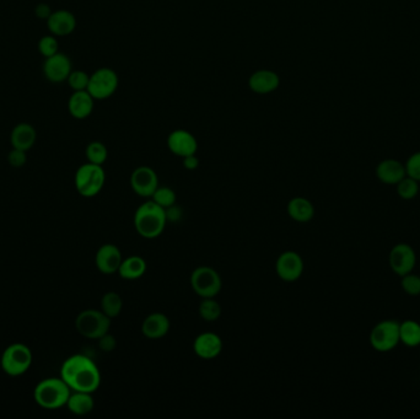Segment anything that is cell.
I'll use <instances>...</instances> for the list:
<instances>
[{"instance_id": "obj_31", "label": "cell", "mask_w": 420, "mask_h": 419, "mask_svg": "<svg viewBox=\"0 0 420 419\" xmlns=\"http://www.w3.org/2000/svg\"><path fill=\"white\" fill-rule=\"evenodd\" d=\"M176 193L175 191L171 190L169 187H158L156 191L151 195V201L155 202L156 204H159L160 207L164 209L174 207L176 203Z\"/></svg>"}, {"instance_id": "obj_24", "label": "cell", "mask_w": 420, "mask_h": 419, "mask_svg": "<svg viewBox=\"0 0 420 419\" xmlns=\"http://www.w3.org/2000/svg\"><path fill=\"white\" fill-rule=\"evenodd\" d=\"M67 406L72 413L76 414V416H85V414L90 413L91 411L94 409L95 402H94L90 392L74 391V394H70Z\"/></svg>"}, {"instance_id": "obj_13", "label": "cell", "mask_w": 420, "mask_h": 419, "mask_svg": "<svg viewBox=\"0 0 420 419\" xmlns=\"http://www.w3.org/2000/svg\"><path fill=\"white\" fill-rule=\"evenodd\" d=\"M167 147L172 154L183 159L197 153L198 142L192 133L185 129H176L169 136Z\"/></svg>"}, {"instance_id": "obj_1", "label": "cell", "mask_w": 420, "mask_h": 419, "mask_svg": "<svg viewBox=\"0 0 420 419\" xmlns=\"http://www.w3.org/2000/svg\"><path fill=\"white\" fill-rule=\"evenodd\" d=\"M62 378L73 391L95 392L101 384V374L90 358L81 354L70 356L62 365Z\"/></svg>"}, {"instance_id": "obj_25", "label": "cell", "mask_w": 420, "mask_h": 419, "mask_svg": "<svg viewBox=\"0 0 420 419\" xmlns=\"http://www.w3.org/2000/svg\"><path fill=\"white\" fill-rule=\"evenodd\" d=\"M145 272H147L145 259L139 257V256H132V257H128V259L122 261L120 270H118V275L123 279L133 281V279H138V278L144 276Z\"/></svg>"}, {"instance_id": "obj_22", "label": "cell", "mask_w": 420, "mask_h": 419, "mask_svg": "<svg viewBox=\"0 0 420 419\" xmlns=\"http://www.w3.org/2000/svg\"><path fill=\"white\" fill-rule=\"evenodd\" d=\"M286 211L290 218L297 223H308L315 217V207L313 203L304 197L293 198L288 203Z\"/></svg>"}, {"instance_id": "obj_19", "label": "cell", "mask_w": 420, "mask_h": 419, "mask_svg": "<svg viewBox=\"0 0 420 419\" xmlns=\"http://www.w3.org/2000/svg\"><path fill=\"white\" fill-rule=\"evenodd\" d=\"M94 101L95 98L91 96L87 90L74 92L69 98L68 109L70 115L76 120H85L94 111Z\"/></svg>"}, {"instance_id": "obj_5", "label": "cell", "mask_w": 420, "mask_h": 419, "mask_svg": "<svg viewBox=\"0 0 420 419\" xmlns=\"http://www.w3.org/2000/svg\"><path fill=\"white\" fill-rule=\"evenodd\" d=\"M75 327L86 339H98L109 331L111 319L103 311L85 310L76 317Z\"/></svg>"}, {"instance_id": "obj_29", "label": "cell", "mask_w": 420, "mask_h": 419, "mask_svg": "<svg viewBox=\"0 0 420 419\" xmlns=\"http://www.w3.org/2000/svg\"><path fill=\"white\" fill-rule=\"evenodd\" d=\"M108 151L105 144L101 142H91L86 147V158L91 164L95 165H101L105 164V161L107 160Z\"/></svg>"}, {"instance_id": "obj_20", "label": "cell", "mask_w": 420, "mask_h": 419, "mask_svg": "<svg viewBox=\"0 0 420 419\" xmlns=\"http://www.w3.org/2000/svg\"><path fill=\"white\" fill-rule=\"evenodd\" d=\"M170 330V320L161 312H154L149 315L142 325V332L147 339H162Z\"/></svg>"}, {"instance_id": "obj_18", "label": "cell", "mask_w": 420, "mask_h": 419, "mask_svg": "<svg viewBox=\"0 0 420 419\" xmlns=\"http://www.w3.org/2000/svg\"><path fill=\"white\" fill-rule=\"evenodd\" d=\"M47 26L54 36H68L76 28V19L68 10H57L47 19Z\"/></svg>"}, {"instance_id": "obj_30", "label": "cell", "mask_w": 420, "mask_h": 419, "mask_svg": "<svg viewBox=\"0 0 420 419\" xmlns=\"http://www.w3.org/2000/svg\"><path fill=\"white\" fill-rule=\"evenodd\" d=\"M397 193L406 201L413 200L419 193V182L415 181L414 178L406 176L397 184Z\"/></svg>"}, {"instance_id": "obj_21", "label": "cell", "mask_w": 420, "mask_h": 419, "mask_svg": "<svg viewBox=\"0 0 420 419\" xmlns=\"http://www.w3.org/2000/svg\"><path fill=\"white\" fill-rule=\"evenodd\" d=\"M376 176L382 184H397L407 176V173L403 164L393 159H388L379 164L376 169Z\"/></svg>"}, {"instance_id": "obj_15", "label": "cell", "mask_w": 420, "mask_h": 419, "mask_svg": "<svg viewBox=\"0 0 420 419\" xmlns=\"http://www.w3.org/2000/svg\"><path fill=\"white\" fill-rule=\"evenodd\" d=\"M45 78L52 83H63L68 79L72 73V62L63 53H56L54 56L45 59L43 64Z\"/></svg>"}, {"instance_id": "obj_27", "label": "cell", "mask_w": 420, "mask_h": 419, "mask_svg": "<svg viewBox=\"0 0 420 419\" xmlns=\"http://www.w3.org/2000/svg\"><path fill=\"white\" fill-rule=\"evenodd\" d=\"M123 308V300L120 294L108 292L101 299V311L109 319H114L120 315Z\"/></svg>"}, {"instance_id": "obj_36", "label": "cell", "mask_w": 420, "mask_h": 419, "mask_svg": "<svg viewBox=\"0 0 420 419\" xmlns=\"http://www.w3.org/2000/svg\"><path fill=\"white\" fill-rule=\"evenodd\" d=\"M28 160V156H26V151L25 150L14 149L9 153L8 155V161L12 167H21L26 164Z\"/></svg>"}, {"instance_id": "obj_37", "label": "cell", "mask_w": 420, "mask_h": 419, "mask_svg": "<svg viewBox=\"0 0 420 419\" xmlns=\"http://www.w3.org/2000/svg\"><path fill=\"white\" fill-rule=\"evenodd\" d=\"M98 345L103 352H112L116 348V339L106 333L101 339H98Z\"/></svg>"}, {"instance_id": "obj_34", "label": "cell", "mask_w": 420, "mask_h": 419, "mask_svg": "<svg viewBox=\"0 0 420 419\" xmlns=\"http://www.w3.org/2000/svg\"><path fill=\"white\" fill-rule=\"evenodd\" d=\"M58 48H59V45L54 36H45L39 42V50H40L41 54L45 56V58L54 56L56 53H58Z\"/></svg>"}, {"instance_id": "obj_33", "label": "cell", "mask_w": 420, "mask_h": 419, "mask_svg": "<svg viewBox=\"0 0 420 419\" xmlns=\"http://www.w3.org/2000/svg\"><path fill=\"white\" fill-rule=\"evenodd\" d=\"M401 286L408 295H412V297L420 295V277L413 275L412 272L402 277Z\"/></svg>"}, {"instance_id": "obj_10", "label": "cell", "mask_w": 420, "mask_h": 419, "mask_svg": "<svg viewBox=\"0 0 420 419\" xmlns=\"http://www.w3.org/2000/svg\"><path fill=\"white\" fill-rule=\"evenodd\" d=\"M388 264L397 276L403 277L413 272L417 264L414 248L404 242L397 244L390 253Z\"/></svg>"}, {"instance_id": "obj_9", "label": "cell", "mask_w": 420, "mask_h": 419, "mask_svg": "<svg viewBox=\"0 0 420 419\" xmlns=\"http://www.w3.org/2000/svg\"><path fill=\"white\" fill-rule=\"evenodd\" d=\"M118 75L111 68H100L90 75L87 92L95 100L111 98L118 89Z\"/></svg>"}, {"instance_id": "obj_11", "label": "cell", "mask_w": 420, "mask_h": 419, "mask_svg": "<svg viewBox=\"0 0 420 419\" xmlns=\"http://www.w3.org/2000/svg\"><path fill=\"white\" fill-rule=\"evenodd\" d=\"M132 190L139 197L151 198L159 187V178L151 167L140 166L136 169L131 176Z\"/></svg>"}, {"instance_id": "obj_28", "label": "cell", "mask_w": 420, "mask_h": 419, "mask_svg": "<svg viewBox=\"0 0 420 419\" xmlns=\"http://www.w3.org/2000/svg\"><path fill=\"white\" fill-rule=\"evenodd\" d=\"M199 315L204 321H216L222 316V306L214 298L203 299L199 305Z\"/></svg>"}, {"instance_id": "obj_4", "label": "cell", "mask_w": 420, "mask_h": 419, "mask_svg": "<svg viewBox=\"0 0 420 419\" xmlns=\"http://www.w3.org/2000/svg\"><path fill=\"white\" fill-rule=\"evenodd\" d=\"M106 175L101 165L85 164L75 173V187L83 197H95L103 189Z\"/></svg>"}, {"instance_id": "obj_3", "label": "cell", "mask_w": 420, "mask_h": 419, "mask_svg": "<svg viewBox=\"0 0 420 419\" xmlns=\"http://www.w3.org/2000/svg\"><path fill=\"white\" fill-rule=\"evenodd\" d=\"M70 387L61 378H50L41 381L34 389V397L36 403L45 409H58L67 405L70 396Z\"/></svg>"}, {"instance_id": "obj_8", "label": "cell", "mask_w": 420, "mask_h": 419, "mask_svg": "<svg viewBox=\"0 0 420 419\" xmlns=\"http://www.w3.org/2000/svg\"><path fill=\"white\" fill-rule=\"evenodd\" d=\"M399 342V322L395 320L379 322L370 333V345L380 353L391 352Z\"/></svg>"}, {"instance_id": "obj_35", "label": "cell", "mask_w": 420, "mask_h": 419, "mask_svg": "<svg viewBox=\"0 0 420 419\" xmlns=\"http://www.w3.org/2000/svg\"><path fill=\"white\" fill-rule=\"evenodd\" d=\"M406 173L407 176L414 178L415 181L420 182V151L409 158L406 164Z\"/></svg>"}, {"instance_id": "obj_17", "label": "cell", "mask_w": 420, "mask_h": 419, "mask_svg": "<svg viewBox=\"0 0 420 419\" xmlns=\"http://www.w3.org/2000/svg\"><path fill=\"white\" fill-rule=\"evenodd\" d=\"M249 85H250L251 90L255 94L267 95L278 89L280 85V78L273 70H257L255 73L251 75Z\"/></svg>"}, {"instance_id": "obj_26", "label": "cell", "mask_w": 420, "mask_h": 419, "mask_svg": "<svg viewBox=\"0 0 420 419\" xmlns=\"http://www.w3.org/2000/svg\"><path fill=\"white\" fill-rule=\"evenodd\" d=\"M399 339L404 345L415 348L420 345V323L414 320H406L399 323Z\"/></svg>"}, {"instance_id": "obj_6", "label": "cell", "mask_w": 420, "mask_h": 419, "mask_svg": "<svg viewBox=\"0 0 420 419\" xmlns=\"http://www.w3.org/2000/svg\"><path fill=\"white\" fill-rule=\"evenodd\" d=\"M32 364V353L28 345L14 343L9 345L1 356V369L10 376H20L29 370Z\"/></svg>"}, {"instance_id": "obj_38", "label": "cell", "mask_w": 420, "mask_h": 419, "mask_svg": "<svg viewBox=\"0 0 420 419\" xmlns=\"http://www.w3.org/2000/svg\"><path fill=\"white\" fill-rule=\"evenodd\" d=\"M183 166L186 167L187 170H196L199 166L198 158L196 156V154L183 158Z\"/></svg>"}, {"instance_id": "obj_14", "label": "cell", "mask_w": 420, "mask_h": 419, "mask_svg": "<svg viewBox=\"0 0 420 419\" xmlns=\"http://www.w3.org/2000/svg\"><path fill=\"white\" fill-rule=\"evenodd\" d=\"M123 261L120 248L112 244H106L98 248L96 253L97 270L103 275H114L118 273L120 264Z\"/></svg>"}, {"instance_id": "obj_39", "label": "cell", "mask_w": 420, "mask_h": 419, "mask_svg": "<svg viewBox=\"0 0 420 419\" xmlns=\"http://www.w3.org/2000/svg\"><path fill=\"white\" fill-rule=\"evenodd\" d=\"M52 10L50 6H47V4H40V6H36V15H37V18L40 19H47L51 17Z\"/></svg>"}, {"instance_id": "obj_32", "label": "cell", "mask_w": 420, "mask_h": 419, "mask_svg": "<svg viewBox=\"0 0 420 419\" xmlns=\"http://www.w3.org/2000/svg\"><path fill=\"white\" fill-rule=\"evenodd\" d=\"M67 80H68L69 87H72L74 92L87 90L90 75L83 70H72Z\"/></svg>"}, {"instance_id": "obj_16", "label": "cell", "mask_w": 420, "mask_h": 419, "mask_svg": "<svg viewBox=\"0 0 420 419\" xmlns=\"http://www.w3.org/2000/svg\"><path fill=\"white\" fill-rule=\"evenodd\" d=\"M193 350L194 353L202 359H214L222 353V339L216 333H202L194 341Z\"/></svg>"}, {"instance_id": "obj_7", "label": "cell", "mask_w": 420, "mask_h": 419, "mask_svg": "<svg viewBox=\"0 0 420 419\" xmlns=\"http://www.w3.org/2000/svg\"><path fill=\"white\" fill-rule=\"evenodd\" d=\"M194 293L202 299L216 298L222 292V281L219 273L211 267H198L191 275Z\"/></svg>"}, {"instance_id": "obj_23", "label": "cell", "mask_w": 420, "mask_h": 419, "mask_svg": "<svg viewBox=\"0 0 420 419\" xmlns=\"http://www.w3.org/2000/svg\"><path fill=\"white\" fill-rule=\"evenodd\" d=\"M37 138V133L34 127L29 123H20L17 125L12 132V145L15 149L28 150L34 147V142Z\"/></svg>"}, {"instance_id": "obj_12", "label": "cell", "mask_w": 420, "mask_h": 419, "mask_svg": "<svg viewBox=\"0 0 420 419\" xmlns=\"http://www.w3.org/2000/svg\"><path fill=\"white\" fill-rule=\"evenodd\" d=\"M275 272L284 281H295L302 276L304 261L299 253L286 251L279 256L275 262Z\"/></svg>"}, {"instance_id": "obj_2", "label": "cell", "mask_w": 420, "mask_h": 419, "mask_svg": "<svg viewBox=\"0 0 420 419\" xmlns=\"http://www.w3.org/2000/svg\"><path fill=\"white\" fill-rule=\"evenodd\" d=\"M167 214L166 209L154 201L145 202L136 209L134 226L136 233L144 239H155L165 230Z\"/></svg>"}]
</instances>
